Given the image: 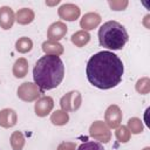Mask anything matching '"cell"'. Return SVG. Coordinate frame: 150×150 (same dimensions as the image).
<instances>
[{
  "label": "cell",
  "instance_id": "cell-25",
  "mask_svg": "<svg viewBox=\"0 0 150 150\" xmlns=\"http://www.w3.org/2000/svg\"><path fill=\"white\" fill-rule=\"evenodd\" d=\"M109 5L114 11H123L128 6V1H109Z\"/></svg>",
  "mask_w": 150,
  "mask_h": 150
},
{
  "label": "cell",
  "instance_id": "cell-11",
  "mask_svg": "<svg viewBox=\"0 0 150 150\" xmlns=\"http://www.w3.org/2000/svg\"><path fill=\"white\" fill-rule=\"evenodd\" d=\"M15 21V14L8 6L0 7V27L2 29H11Z\"/></svg>",
  "mask_w": 150,
  "mask_h": 150
},
{
  "label": "cell",
  "instance_id": "cell-9",
  "mask_svg": "<svg viewBox=\"0 0 150 150\" xmlns=\"http://www.w3.org/2000/svg\"><path fill=\"white\" fill-rule=\"evenodd\" d=\"M53 107H54L53 98L50 96H43V97L39 98L35 103V107H34L35 114L40 117H45L52 111Z\"/></svg>",
  "mask_w": 150,
  "mask_h": 150
},
{
  "label": "cell",
  "instance_id": "cell-15",
  "mask_svg": "<svg viewBox=\"0 0 150 150\" xmlns=\"http://www.w3.org/2000/svg\"><path fill=\"white\" fill-rule=\"evenodd\" d=\"M42 50L46 53V55H55L59 56L63 53V47L59 42L54 41H46L42 43Z\"/></svg>",
  "mask_w": 150,
  "mask_h": 150
},
{
  "label": "cell",
  "instance_id": "cell-22",
  "mask_svg": "<svg viewBox=\"0 0 150 150\" xmlns=\"http://www.w3.org/2000/svg\"><path fill=\"white\" fill-rule=\"evenodd\" d=\"M116 138H117L118 142H121V143L128 142L129 138H130V131H129V129H128L127 127H124V125L118 127L117 130H116Z\"/></svg>",
  "mask_w": 150,
  "mask_h": 150
},
{
  "label": "cell",
  "instance_id": "cell-3",
  "mask_svg": "<svg viewBox=\"0 0 150 150\" xmlns=\"http://www.w3.org/2000/svg\"><path fill=\"white\" fill-rule=\"evenodd\" d=\"M129 35L123 25L117 21L110 20L104 22L98 29V41L104 48L118 50L128 42Z\"/></svg>",
  "mask_w": 150,
  "mask_h": 150
},
{
  "label": "cell",
  "instance_id": "cell-6",
  "mask_svg": "<svg viewBox=\"0 0 150 150\" xmlns=\"http://www.w3.org/2000/svg\"><path fill=\"white\" fill-rule=\"evenodd\" d=\"M89 131H90V136L94 137V138L97 139V141H101V142H103V143H107V142L110 141L111 134H110L109 129L104 125V123L101 122V121L94 122V123L90 125V130H89Z\"/></svg>",
  "mask_w": 150,
  "mask_h": 150
},
{
  "label": "cell",
  "instance_id": "cell-21",
  "mask_svg": "<svg viewBox=\"0 0 150 150\" xmlns=\"http://www.w3.org/2000/svg\"><path fill=\"white\" fill-rule=\"evenodd\" d=\"M128 128H129V131L132 132V134H139L143 131V123L139 118L137 117H132L128 121Z\"/></svg>",
  "mask_w": 150,
  "mask_h": 150
},
{
  "label": "cell",
  "instance_id": "cell-20",
  "mask_svg": "<svg viewBox=\"0 0 150 150\" xmlns=\"http://www.w3.org/2000/svg\"><path fill=\"white\" fill-rule=\"evenodd\" d=\"M68 120H69V116L63 110H56L50 116V121L55 125H63V124H66L68 122Z\"/></svg>",
  "mask_w": 150,
  "mask_h": 150
},
{
  "label": "cell",
  "instance_id": "cell-14",
  "mask_svg": "<svg viewBox=\"0 0 150 150\" xmlns=\"http://www.w3.org/2000/svg\"><path fill=\"white\" fill-rule=\"evenodd\" d=\"M27 71H28V62L26 59L23 57H20L15 61L14 66H13V75L18 79H21V77H25L27 75Z\"/></svg>",
  "mask_w": 150,
  "mask_h": 150
},
{
  "label": "cell",
  "instance_id": "cell-10",
  "mask_svg": "<svg viewBox=\"0 0 150 150\" xmlns=\"http://www.w3.org/2000/svg\"><path fill=\"white\" fill-rule=\"evenodd\" d=\"M66 33H67V26L63 22H61V21L54 22L49 26L48 32H47V36L49 39L48 41L57 42L66 35Z\"/></svg>",
  "mask_w": 150,
  "mask_h": 150
},
{
  "label": "cell",
  "instance_id": "cell-8",
  "mask_svg": "<svg viewBox=\"0 0 150 150\" xmlns=\"http://www.w3.org/2000/svg\"><path fill=\"white\" fill-rule=\"evenodd\" d=\"M59 16L66 21H74L80 16V8L74 4H64L59 8Z\"/></svg>",
  "mask_w": 150,
  "mask_h": 150
},
{
  "label": "cell",
  "instance_id": "cell-12",
  "mask_svg": "<svg viewBox=\"0 0 150 150\" xmlns=\"http://www.w3.org/2000/svg\"><path fill=\"white\" fill-rule=\"evenodd\" d=\"M16 112L13 109L6 108L0 111V127L2 128H12L16 124Z\"/></svg>",
  "mask_w": 150,
  "mask_h": 150
},
{
  "label": "cell",
  "instance_id": "cell-7",
  "mask_svg": "<svg viewBox=\"0 0 150 150\" xmlns=\"http://www.w3.org/2000/svg\"><path fill=\"white\" fill-rule=\"evenodd\" d=\"M104 120L107 122V124L110 127V128H117L122 121V112H121V109L112 104L110 105L107 110H105V114H104Z\"/></svg>",
  "mask_w": 150,
  "mask_h": 150
},
{
  "label": "cell",
  "instance_id": "cell-26",
  "mask_svg": "<svg viewBox=\"0 0 150 150\" xmlns=\"http://www.w3.org/2000/svg\"><path fill=\"white\" fill-rule=\"evenodd\" d=\"M75 149H76V145L75 143H71V142H63L57 146V150H75Z\"/></svg>",
  "mask_w": 150,
  "mask_h": 150
},
{
  "label": "cell",
  "instance_id": "cell-19",
  "mask_svg": "<svg viewBox=\"0 0 150 150\" xmlns=\"http://www.w3.org/2000/svg\"><path fill=\"white\" fill-rule=\"evenodd\" d=\"M32 47H33V41L29 39V38H27V36H22V38H20L18 41H16V43H15V48H16V50L19 52V53H27V52H29L30 49H32Z\"/></svg>",
  "mask_w": 150,
  "mask_h": 150
},
{
  "label": "cell",
  "instance_id": "cell-27",
  "mask_svg": "<svg viewBox=\"0 0 150 150\" xmlns=\"http://www.w3.org/2000/svg\"><path fill=\"white\" fill-rule=\"evenodd\" d=\"M143 150H150V149H149V148H145V149H143Z\"/></svg>",
  "mask_w": 150,
  "mask_h": 150
},
{
  "label": "cell",
  "instance_id": "cell-18",
  "mask_svg": "<svg viewBox=\"0 0 150 150\" xmlns=\"http://www.w3.org/2000/svg\"><path fill=\"white\" fill-rule=\"evenodd\" d=\"M11 145L13 148V150H22L23 145H25V137L22 135L21 131L16 130L12 134L11 136Z\"/></svg>",
  "mask_w": 150,
  "mask_h": 150
},
{
  "label": "cell",
  "instance_id": "cell-24",
  "mask_svg": "<svg viewBox=\"0 0 150 150\" xmlns=\"http://www.w3.org/2000/svg\"><path fill=\"white\" fill-rule=\"evenodd\" d=\"M150 89V86H149V80L146 77L144 79H141L137 81V84H136V90L139 93V94H148Z\"/></svg>",
  "mask_w": 150,
  "mask_h": 150
},
{
  "label": "cell",
  "instance_id": "cell-23",
  "mask_svg": "<svg viewBox=\"0 0 150 150\" xmlns=\"http://www.w3.org/2000/svg\"><path fill=\"white\" fill-rule=\"evenodd\" d=\"M77 150H104L103 145L98 142H95V141H88V142H84L82 143Z\"/></svg>",
  "mask_w": 150,
  "mask_h": 150
},
{
  "label": "cell",
  "instance_id": "cell-17",
  "mask_svg": "<svg viewBox=\"0 0 150 150\" xmlns=\"http://www.w3.org/2000/svg\"><path fill=\"white\" fill-rule=\"evenodd\" d=\"M90 40V35L88 32L86 30H80V32H76L75 34H73L71 36V42L77 46V47H83L84 45H87Z\"/></svg>",
  "mask_w": 150,
  "mask_h": 150
},
{
  "label": "cell",
  "instance_id": "cell-5",
  "mask_svg": "<svg viewBox=\"0 0 150 150\" xmlns=\"http://www.w3.org/2000/svg\"><path fill=\"white\" fill-rule=\"evenodd\" d=\"M81 94L79 91H69L68 94H66L64 96L61 97V101H60V104H61V108L63 111H75L80 108L81 105Z\"/></svg>",
  "mask_w": 150,
  "mask_h": 150
},
{
  "label": "cell",
  "instance_id": "cell-4",
  "mask_svg": "<svg viewBox=\"0 0 150 150\" xmlns=\"http://www.w3.org/2000/svg\"><path fill=\"white\" fill-rule=\"evenodd\" d=\"M42 91L38 88L36 84L32 82H25L18 88V97L25 102H32L40 97Z\"/></svg>",
  "mask_w": 150,
  "mask_h": 150
},
{
  "label": "cell",
  "instance_id": "cell-16",
  "mask_svg": "<svg viewBox=\"0 0 150 150\" xmlns=\"http://www.w3.org/2000/svg\"><path fill=\"white\" fill-rule=\"evenodd\" d=\"M34 12L30 8H21L15 15V20L20 25H28L34 20Z\"/></svg>",
  "mask_w": 150,
  "mask_h": 150
},
{
  "label": "cell",
  "instance_id": "cell-1",
  "mask_svg": "<svg viewBox=\"0 0 150 150\" xmlns=\"http://www.w3.org/2000/svg\"><path fill=\"white\" fill-rule=\"evenodd\" d=\"M87 79L98 89H111L120 84L124 73L122 60L109 50L94 54L87 63Z\"/></svg>",
  "mask_w": 150,
  "mask_h": 150
},
{
  "label": "cell",
  "instance_id": "cell-13",
  "mask_svg": "<svg viewBox=\"0 0 150 150\" xmlns=\"http://www.w3.org/2000/svg\"><path fill=\"white\" fill-rule=\"evenodd\" d=\"M101 22V16L97 13H87L83 15V18L80 21V26L81 28H83V30H90L94 29L95 27H97Z\"/></svg>",
  "mask_w": 150,
  "mask_h": 150
},
{
  "label": "cell",
  "instance_id": "cell-2",
  "mask_svg": "<svg viewBox=\"0 0 150 150\" xmlns=\"http://www.w3.org/2000/svg\"><path fill=\"white\" fill-rule=\"evenodd\" d=\"M64 77L62 60L55 55H45L38 60L33 69V79L38 88L43 93L56 88Z\"/></svg>",
  "mask_w": 150,
  "mask_h": 150
}]
</instances>
